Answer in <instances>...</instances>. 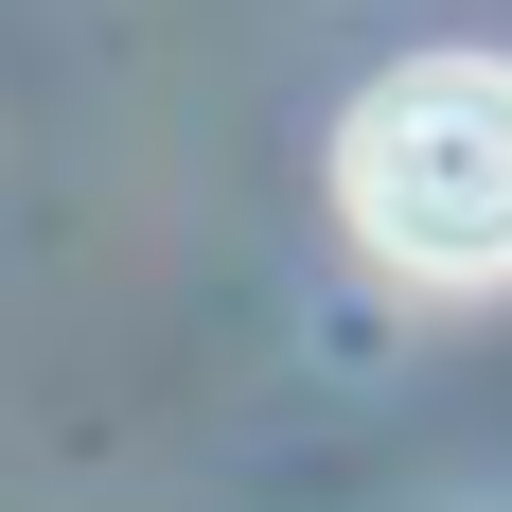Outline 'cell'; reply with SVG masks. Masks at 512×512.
Instances as JSON below:
<instances>
[{"label": "cell", "mask_w": 512, "mask_h": 512, "mask_svg": "<svg viewBox=\"0 0 512 512\" xmlns=\"http://www.w3.org/2000/svg\"><path fill=\"white\" fill-rule=\"evenodd\" d=\"M336 212L389 283H512V53H407L336 106Z\"/></svg>", "instance_id": "6da1fadb"}]
</instances>
